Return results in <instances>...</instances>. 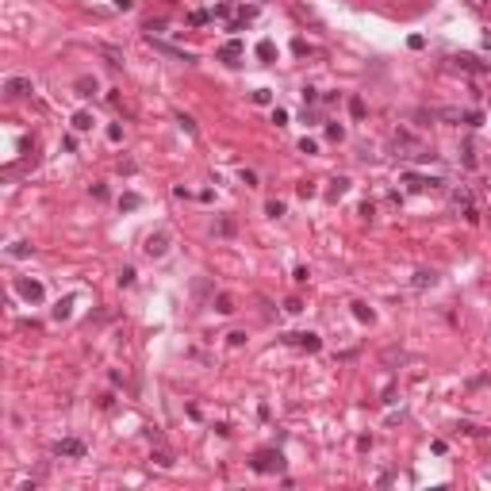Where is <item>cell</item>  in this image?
I'll list each match as a JSON object with an SVG mask.
<instances>
[{"label":"cell","instance_id":"32","mask_svg":"<svg viewBox=\"0 0 491 491\" xmlns=\"http://www.w3.org/2000/svg\"><path fill=\"white\" fill-rule=\"evenodd\" d=\"M273 100V96H269V88H257V92H253V104H269Z\"/></svg>","mask_w":491,"mask_h":491},{"label":"cell","instance_id":"38","mask_svg":"<svg viewBox=\"0 0 491 491\" xmlns=\"http://www.w3.org/2000/svg\"><path fill=\"white\" fill-rule=\"evenodd\" d=\"M116 8H119V12H130V8H134V0H116Z\"/></svg>","mask_w":491,"mask_h":491},{"label":"cell","instance_id":"11","mask_svg":"<svg viewBox=\"0 0 491 491\" xmlns=\"http://www.w3.org/2000/svg\"><path fill=\"white\" fill-rule=\"evenodd\" d=\"M73 88H77V96H96V88H100V85H96V77H81Z\"/></svg>","mask_w":491,"mask_h":491},{"label":"cell","instance_id":"30","mask_svg":"<svg viewBox=\"0 0 491 491\" xmlns=\"http://www.w3.org/2000/svg\"><path fill=\"white\" fill-rule=\"evenodd\" d=\"M119 284H123V288H130V284H134V269H123V273H119Z\"/></svg>","mask_w":491,"mask_h":491},{"label":"cell","instance_id":"5","mask_svg":"<svg viewBox=\"0 0 491 491\" xmlns=\"http://www.w3.org/2000/svg\"><path fill=\"white\" fill-rule=\"evenodd\" d=\"M15 292H19L27 304H43V284H39V280H19Z\"/></svg>","mask_w":491,"mask_h":491},{"label":"cell","instance_id":"27","mask_svg":"<svg viewBox=\"0 0 491 491\" xmlns=\"http://www.w3.org/2000/svg\"><path fill=\"white\" fill-rule=\"evenodd\" d=\"M464 123H468V127H480V123H484V112H464Z\"/></svg>","mask_w":491,"mask_h":491},{"label":"cell","instance_id":"6","mask_svg":"<svg viewBox=\"0 0 491 491\" xmlns=\"http://www.w3.org/2000/svg\"><path fill=\"white\" fill-rule=\"evenodd\" d=\"M58 457H85V441H77V437H61L58 445H54Z\"/></svg>","mask_w":491,"mask_h":491},{"label":"cell","instance_id":"19","mask_svg":"<svg viewBox=\"0 0 491 491\" xmlns=\"http://www.w3.org/2000/svg\"><path fill=\"white\" fill-rule=\"evenodd\" d=\"M150 461H158L161 468H173V453H169V449H158V453H154Z\"/></svg>","mask_w":491,"mask_h":491},{"label":"cell","instance_id":"14","mask_svg":"<svg viewBox=\"0 0 491 491\" xmlns=\"http://www.w3.org/2000/svg\"><path fill=\"white\" fill-rule=\"evenodd\" d=\"M453 200H457V207L472 211V192H468V188H457V192H453Z\"/></svg>","mask_w":491,"mask_h":491},{"label":"cell","instance_id":"26","mask_svg":"<svg viewBox=\"0 0 491 491\" xmlns=\"http://www.w3.org/2000/svg\"><path fill=\"white\" fill-rule=\"evenodd\" d=\"M342 134H346L342 123H330V127H326V138H334V142H342Z\"/></svg>","mask_w":491,"mask_h":491},{"label":"cell","instance_id":"29","mask_svg":"<svg viewBox=\"0 0 491 491\" xmlns=\"http://www.w3.org/2000/svg\"><path fill=\"white\" fill-rule=\"evenodd\" d=\"M273 123H276V127H284V123H288V112H284V108H273Z\"/></svg>","mask_w":491,"mask_h":491},{"label":"cell","instance_id":"18","mask_svg":"<svg viewBox=\"0 0 491 491\" xmlns=\"http://www.w3.org/2000/svg\"><path fill=\"white\" fill-rule=\"evenodd\" d=\"M69 307H73V296L58 300V307H54V318H69Z\"/></svg>","mask_w":491,"mask_h":491},{"label":"cell","instance_id":"8","mask_svg":"<svg viewBox=\"0 0 491 491\" xmlns=\"http://www.w3.org/2000/svg\"><path fill=\"white\" fill-rule=\"evenodd\" d=\"M449 61H453V65H461V69H468V73H484V69H488V65H484L476 54H453Z\"/></svg>","mask_w":491,"mask_h":491},{"label":"cell","instance_id":"7","mask_svg":"<svg viewBox=\"0 0 491 491\" xmlns=\"http://www.w3.org/2000/svg\"><path fill=\"white\" fill-rule=\"evenodd\" d=\"M288 342L292 346H300V349H307V353H318V349H322V342H318V334H288Z\"/></svg>","mask_w":491,"mask_h":491},{"label":"cell","instance_id":"20","mask_svg":"<svg viewBox=\"0 0 491 491\" xmlns=\"http://www.w3.org/2000/svg\"><path fill=\"white\" fill-rule=\"evenodd\" d=\"M353 315L361 318V322H372V307L368 304H353Z\"/></svg>","mask_w":491,"mask_h":491},{"label":"cell","instance_id":"28","mask_svg":"<svg viewBox=\"0 0 491 491\" xmlns=\"http://www.w3.org/2000/svg\"><path fill=\"white\" fill-rule=\"evenodd\" d=\"M457 430H461V433H488V430H484V426H476V422H461Z\"/></svg>","mask_w":491,"mask_h":491},{"label":"cell","instance_id":"15","mask_svg":"<svg viewBox=\"0 0 491 491\" xmlns=\"http://www.w3.org/2000/svg\"><path fill=\"white\" fill-rule=\"evenodd\" d=\"M215 311H219V315H231V311H234V296H227V292H223V296L215 300Z\"/></svg>","mask_w":491,"mask_h":491},{"label":"cell","instance_id":"13","mask_svg":"<svg viewBox=\"0 0 491 491\" xmlns=\"http://www.w3.org/2000/svg\"><path fill=\"white\" fill-rule=\"evenodd\" d=\"M73 130H92V112H77L73 116Z\"/></svg>","mask_w":491,"mask_h":491},{"label":"cell","instance_id":"2","mask_svg":"<svg viewBox=\"0 0 491 491\" xmlns=\"http://www.w3.org/2000/svg\"><path fill=\"white\" fill-rule=\"evenodd\" d=\"M169 242H173V234L169 231H154L150 234V238H146V257H165V253H169Z\"/></svg>","mask_w":491,"mask_h":491},{"label":"cell","instance_id":"37","mask_svg":"<svg viewBox=\"0 0 491 491\" xmlns=\"http://www.w3.org/2000/svg\"><path fill=\"white\" fill-rule=\"evenodd\" d=\"M219 234H234V219H223V223H219Z\"/></svg>","mask_w":491,"mask_h":491},{"label":"cell","instance_id":"9","mask_svg":"<svg viewBox=\"0 0 491 491\" xmlns=\"http://www.w3.org/2000/svg\"><path fill=\"white\" fill-rule=\"evenodd\" d=\"M4 92H8L12 100H15V96H27V92H31V81H27V77H8V81H4Z\"/></svg>","mask_w":491,"mask_h":491},{"label":"cell","instance_id":"22","mask_svg":"<svg viewBox=\"0 0 491 491\" xmlns=\"http://www.w3.org/2000/svg\"><path fill=\"white\" fill-rule=\"evenodd\" d=\"M207 19H211V12H188V23H192V27H203Z\"/></svg>","mask_w":491,"mask_h":491},{"label":"cell","instance_id":"21","mask_svg":"<svg viewBox=\"0 0 491 491\" xmlns=\"http://www.w3.org/2000/svg\"><path fill=\"white\" fill-rule=\"evenodd\" d=\"M346 192H349V181H346V177H338V181H334V188H330V196L338 200V196H346Z\"/></svg>","mask_w":491,"mask_h":491},{"label":"cell","instance_id":"1","mask_svg":"<svg viewBox=\"0 0 491 491\" xmlns=\"http://www.w3.org/2000/svg\"><path fill=\"white\" fill-rule=\"evenodd\" d=\"M280 468H284V453L280 449H261L257 457H253V472H261V476L280 472Z\"/></svg>","mask_w":491,"mask_h":491},{"label":"cell","instance_id":"3","mask_svg":"<svg viewBox=\"0 0 491 491\" xmlns=\"http://www.w3.org/2000/svg\"><path fill=\"white\" fill-rule=\"evenodd\" d=\"M146 46H154L158 54H169V58H177V61H196V54H188V50H181V46H169V43H161V39H154V35H146Z\"/></svg>","mask_w":491,"mask_h":491},{"label":"cell","instance_id":"34","mask_svg":"<svg viewBox=\"0 0 491 491\" xmlns=\"http://www.w3.org/2000/svg\"><path fill=\"white\" fill-rule=\"evenodd\" d=\"M108 138H112V142H119V138H123V127H119V123H112V127H108Z\"/></svg>","mask_w":491,"mask_h":491},{"label":"cell","instance_id":"23","mask_svg":"<svg viewBox=\"0 0 491 491\" xmlns=\"http://www.w3.org/2000/svg\"><path fill=\"white\" fill-rule=\"evenodd\" d=\"M265 211H269L273 219H280V215H284V200H269V203H265Z\"/></svg>","mask_w":491,"mask_h":491},{"label":"cell","instance_id":"33","mask_svg":"<svg viewBox=\"0 0 491 491\" xmlns=\"http://www.w3.org/2000/svg\"><path fill=\"white\" fill-rule=\"evenodd\" d=\"M211 15H215V19H227V15H231V4H215V12H211Z\"/></svg>","mask_w":491,"mask_h":491},{"label":"cell","instance_id":"31","mask_svg":"<svg viewBox=\"0 0 491 491\" xmlns=\"http://www.w3.org/2000/svg\"><path fill=\"white\" fill-rule=\"evenodd\" d=\"M315 150H318L315 138H304V142H300V154H315Z\"/></svg>","mask_w":491,"mask_h":491},{"label":"cell","instance_id":"36","mask_svg":"<svg viewBox=\"0 0 491 491\" xmlns=\"http://www.w3.org/2000/svg\"><path fill=\"white\" fill-rule=\"evenodd\" d=\"M300 96H304V104H315V100H318V92H315V88H307V85H304V92H300Z\"/></svg>","mask_w":491,"mask_h":491},{"label":"cell","instance_id":"25","mask_svg":"<svg viewBox=\"0 0 491 491\" xmlns=\"http://www.w3.org/2000/svg\"><path fill=\"white\" fill-rule=\"evenodd\" d=\"M8 253H12V257H31V246H27V242H15Z\"/></svg>","mask_w":491,"mask_h":491},{"label":"cell","instance_id":"39","mask_svg":"<svg viewBox=\"0 0 491 491\" xmlns=\"http://www.w3.org/2000/svg\"><path fill=\"white\" fill-rule=\"evenodd\" d=\"M484 50H488V54H491V31H488V35H484Z\"/></svg>","mask_w":491,"mask_h":491},{"label":"cell","instance_id":"16","mask_svg":"<svg viewBox=\"0 0 491 491\" xmlns=\"http://www.w3.org/2000/svg\"><path fill=\"white\" fill-rule=\"evenodd\" d=\"M119 207H123V211H134V207H142V196H134V192H127V196L119 200Z\"/></svg>","mask_w":491,"mask_h":491},{"label":"cell","instance_id":"17","mask_svg":"<svg viewBox=\"0 0 491 491\" xmlns=\"http://www.w3.org/2000/svg\"><path fill=\"white\" fill-rule=\"evenodd\" d=\"M349 116L365 119V100H361V96H349Z\"/></svg>","mask_w":491,"mask_h":491},{"label":"cell","instance_id":"35","mask_svg":"<svg viewBox=\"0 0 491 491\" xmlns=\"http://www.w3.org/2000/svg\"><path fill=\"white\" fill-rule=\"evenodd\" d=\"M177 123H181V127H184L188 134H196V123H192V119H188V116H177Z\"/></svg>","mask_w":491,"mask_h":491},{"label":"cell","instance_id":"4","mask_svg":"<svg viewBox=\"0 0 491 491\" xmlns=\"http://www.w3.org/2000/svg\"><path fill=\"white\" fill-rule=\"evenodd\" d=\"M246 54V46L238 43V39H231V43L219 46V61H227V65H238V58Z\"/></svg>","mask_w":491,"mask_h":491},{"label":"cell","instance_id":"24","mask_svg":"<svg viewBox=\"0 0 491 491\" xmlns=\"http://www.w3.org/2000/svg\"><path fill=\"white\" fill-rule=\"evenodd\" d=\"M273 54H276V46L269 43V39H265V43H257V58H265V61H269Z\"/></svg>","mask_w":491,"mask_h":491},{"label":"cell","instance_id":"12","mask_svg":"<svg viewBox=\"0 0 491 491\" xmlns=\"http://www.w3.org/2000/svg\"><path fill=\"white\" fill-rule=\"evenodd\" d=\"M96 50H100L104 58H112V65H123V50H119V46H112V43H100Z\"/></svg>","mask_w":491,"mask_h":491},{"label":"cell","instance_id":"10","mask_svg":"<svg viewBox=\"0 0 491 491\" xmlns=\"http://www.w3.org/2000/svg\"><path fill=\"white\" fill-rule=\"evenodd\" d=\"M433 284H437V273H433V269H419V273H415V288H433Z\"/></svg>","mask_w":491,"mask_h":491}]
</instances>
